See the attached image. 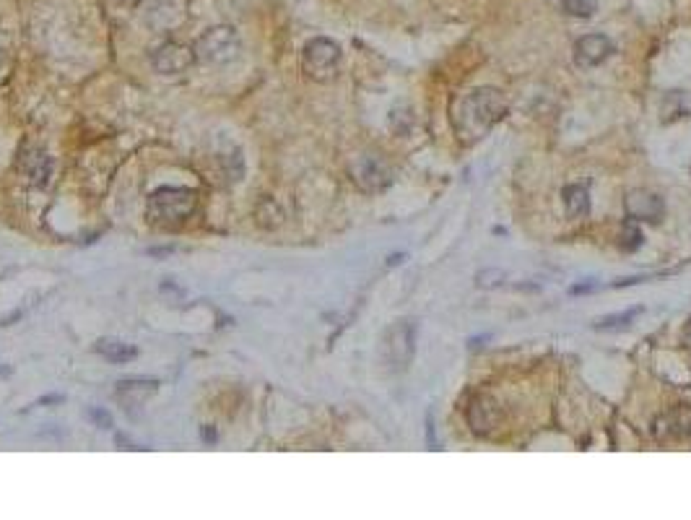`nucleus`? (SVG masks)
<instances>
[{
    "label": "nucleus",
    "mask_w": 691,
    "mask_h": 520,
    "mask_svg": "<svg viewBox=\"0 0 691 520\" xmlns=\"http://www.w3.org/2000/svg\"><path fill=\"white\" fill-rule=\"evenodd\" d=\"M507 115V99L499 89L491 86H481L468 91L457 107L453 109V130L457 136V141L471 146V143H478L489 130L497 125L499 120H504Z\"/></svg>",
    "instance_id": "f257e3e1"
},
{
    "label": "nucleus",
    "mask_w": 691,
    "mask_h": 520,
    "mask_svg": "<svg viewBox=\"0 0 691 520\" xmlns=\"http://www.w3.org/2000/svg\"><path fill=\"white\" fill-rule=\"evenodd\" d=\"M198 193L193 187H159L149 198V219L159 227H177L195 214Z\"/></svg>",
    "instance_id": "f03ea898"
},
{
    "label": "nucleus",
    "mask_w": 691,
    "mask_h": 520,
    "mask_svg": "<svg viewBox=\"0 0 691 520\" xmlns=\"http://www.w3.org/2000/svg\"><path fill=\"white\" fill-rule=\"evenodd\" d=\"M341 68V47L328 37H314L302 50V71L310 81L328 84L338 76Z\"/></svg>",
    "instance_id": "7ed1b4c3"
},
{
    "label": "nucleus",
    "mask_w": 691,
    "mask_h": 520,
    "mask_svg": "<svg viewBox=\"0 0 691 520\" xmlns=\"http://www.w3.org/2000/svg\"><path fill=\"white\" fill-rule=\"evenodd\" d=\"M195 57L208 65L234 63L242 50V39L234 32V26H214L195 42Z\"/></svg>",
    "instance_id": "20e7f679"
},
{
    "label": "nucleus",
    "mask_w": 691,
    "mask_h": 520,
    "mask_svg": "<svg viewBox=\"0 0 691 520\" xmlns=\"http://www.w3.org/2000/svg\"><path fill=\"white\" fill-rule=\"evenodd\" d=\"M382 359L392 372L408 369L410 359L416 354V325L410 320H398L382 333Z\"/></svg>",
    "instance_id": "39448f33"
},
{
    "label": "nucleus",
    "mask_w": 691,
    "mask_h": 520,
    "mask_svg": "<svg viewBox=\"0 0 691 520\" xmlns=\"http://www.w3.org/2000/svg\"><path fill=\"white\" fill-rule=\"evenodd\" d=\"M195 50L180 42H164L151 53V65L156 73L162 76H180L184 71H190L195 65Z\"/></svg>",
    "instance_id": "423d86ee"
},
{
    "label": "nucleus",
    "mask_w": 691,
    "mask_h": 520,
    "mask_svg": "<svg viewBox=\"0 0 691 520\" xmlns=\"http://www.w3.org/2000/svg\"><path fill=\"white\" fill-rule=\"evenodd\" d=\"M351 174H354V183L361 190H367V193H379V190H385L392 183V169L379 156H361V159H357V164L351 167Z\"/></svg>",
    "instance_id": "0eeeda50"
},
{
    "label": "nucleus",
    "mask_w": 691,
    "mask_h": 520,
    "mask_svg": "<svg viewBox=\"0 0 691 520\" xmlns=\"http://www.w3.org/2000/svg\"><path fill=\"white\" fill-rule=\"evenodd\" d=\"M624 208H627V216L632 221H650V224H658L663 214H665L663 198L658 193L645 190V187L629 190L627 198H624Z\"/></svg>",
    "instance_id": "6e6552de"
},
{
    "label": "nucleus",
    "mask_w": 691,
    "mask_h": 520,
    "mask_svg": "<svg viewBox=\"0 0 691 520\" xmlns=\"http://www.w3.org/2000/svg\"><path fill=\"white\" fill-rule=\"evenodd\" d=\"M465 419H468V427L471 432L478 434V437H486L499 427V406L489 396H475L473 401L468 403V411H465Z\"/></svg>",
    "instance_id": "1a4fd4ad"
},
{
    "label": "nucleus",
    "mask_w": 691,
    "mask_h": 520,
    "mask_svg": "<svg viewBox=\"0 0 691 520\" xmlns=\"http://www.w3.org/2000/svg\"><path fill=\"white\" fill-rule=\"evenodd\" d=\"M614 53V42L605 34H585L574 44V60L580 68H595L603 65Z\"/></svg>",
    "instance_id": "9d476101"
},
{
    "label": "nucleus",
    "mask_w": 691,
    "mask_h": 520,
    "mask_svg": "<svg viewBox=\"0 0 691 520\" xmlns=\"http://www.w3.org/2000/svg\"><path fill=\"white\" fill-rule=\"evenodd\" d=\"M652 432L658 440H686L691 437V406H679L670 409L652 427Z\"/></svg>",
    "instance_id": "9b49d317"
},
{
    "label": "nucleus",
    "mask_w": 691,
    "mask_h": 520,
    "mask_svg": "<svg viewBox=\"0 0 691 520\" xmlns=\"http://www.w3.org/2000/svg\"><path fill=\"white\" fill-rule=\"evenodd\" d=\"M94 351L102 354L104 359H109V362H115V364H125V362L138 357V349L125 344V341H120V338H99Z\"/></svg>",
    "instance_id": "f8f14e48"
},
{
    "label": "nucleus",
    "mask_w": 691,
    "mask_h": 520,
    "mask_svg": "<svg viewBox=\"0 0 691 520\" xmlns=\"http://www.w3.org/2000/svg\"><path fill=\"white\" fill-rule=\"evenodd\" d=\"M660 115H663V122H676L681 118H689L691 115V94L686 91H668L663 104H660Z\"/></svg>",
    "instance_id": "ddd939ff"
},
{
    "label": "nucleus",
    "mask_w": 691,
    "mask_h": 520,
    "mask_svg": "<svg viewBox=\"0 0 691 520\" xmlns=\"http://www.w3.org/2000/svg\"><path fill=\"white\" fill-rule=\"evenodd\" d=\"M23 172L29 177V183L37 185V187H44L50 174H53V159L47 156L44 151H34L23 159Z\"/></svg>",
    "instance_id": "4468645a"
},
{
    "label": "nucleus",
    "mask_w": 691,
    "mask_h": 520,
    "mask_svg": "<svg viewBox=\"0 0 691 520\" xmlns=\"http://www.w3.org/2000/svg\"><path fill=\"white\" fill-rule=\"evenodd\" d=\"M564 198V208L572 219H580L590 211V193L585 185H567L562 190Z\"/></svg>",
    "instance_id": "2eb2a0df"
},
{
    "label": "nucleus",
    "mask_w": 691,
    "mask_h": 520,
    "mask_svg": "<svg viewBox=\"0 0 691 520\" xmlns=\"http://www.w3.org/2000/svg\"><path fill=\"white\" fill-rule=\"evenodd\" d=\"M252 216H255V224L260 229H276L283 224V211L281 206L276 203V198H260L255 211H252Z\"/></svg>",
    "instance_id": "dca6fc26"
},
{
    "label": "nucleus",
    "mask_w": 691,
    "mask_h": 520,
    "mask_svg": "<svg viewBox=\"0 0 691 520\" xmlns=\"http://www.w3.org/2000/svg\"><path fill=\"white\" fill-rule=\"evenodd\" d=\"M642 313V307H634V310H627V313H618V315H608L603 320H598L593 325L595 331H627L629 325L634 323V317Z\"/></svg>",
    "instance_id": "f3484780"
},
{
    "label": "nucleus",
    "mask_w": 691,
    "mask_h": 520,
    "mask_svg": "<svg viewBox=\"0 0 691 520\" xmlns=\"http://www.w3.org/2000/svg\"><path fill=\"white\" fill-rule=\"evenodd\" d=\"M156 380H125V382H117V393L120 396H128V393H135V398L143 401L146 396L156 393Z\"/></svg>",
    "instance_id": "a211bd4d"
},
{
    "label": "nucleus",
    "mask_w": 691,
    "mask_h": 520,
    "mask_svg": "<svg viewBox=\"0 0 691 520\" xmlns=\"http://www.w3.org/2000/svg\"><path fill=\"white\" fill-rule=\"evenodd\" d=\"M562 6L574 19H590L598 11V0H562Z\"/></svg>",
    "instance_id": "6ab92c4d"
},
{
    "label": "nucleus",
    "mask_w": 691,
    "mask_h": 520,
    "mask_svg": "<svg viewBox=\"0 0 691 520\" xmlns=\"http://www.w3.org/2000/svg\"><path fill=\"white\" fill-rule=\"evenodd\" d=\"M642 245V234H639V229L634 224H627V227L621 229V234H618V248L621 250H637Z\"/></svg>",
    "instance_id": "aec40b11"
},
{
    "label": "nucleus",
    "mask_w": 691,
    "mask_h": 520,
    "mask_svg": "<svg viewBox=\"0 0 691 520\" xmlns=\"http://www.w3.org/2000/svg\"><path fill=\"white\" fill-rule=\"evenodd\" d=\"M88 416H91V419H94L99 427H104V429H109V427H112V416H109L107 411H99V409H88Z\"/></svg>",
    "instance_id": "412c9836"
},
{
    "label": "nucleus",
    "mask_w": 691,
    "mask_h": 520,
    "mask_svg": "<svg viewBox=\"0 0 691 520\" xmlns=\"http://www.w3.org/2000/svg\"><path fill=\"white\" fill-rule=\"evenodd\" d=\"M681 344H683V349H686V351H691V317L686 320L683 331H681Z\"/></svg>",
    "instance_id": "4be33fe9"
},
{
    "label": "nucleus",
    "mask_w": 691,
    "mask_h": 520,
    "mask_svg": "<svg viewBox=\"0 0 691 520\" xmlns=\"http://www.w3.org/2000/svg\"><path fill=\"white\" fill-rule=\"evenodd\" d=\"M117 6H138V0H117Z\"/></svg>",
    "instance_id": "5701e85b"
},
{
    "label": "nucleus",
    "mask_w": 691,
    "mask_h": 520,
    "mask_svg": "<svg viewBox=\"0 0 691 520\" xmlns=\"http://www.w3.org/2000/svg\"><path fill=\"white\" fill-rule=\"evenodd\" d=\"M689 172H691V167H689Z\"/></svg>",
    "instance_id": "b1692460"
}]
</instances>
